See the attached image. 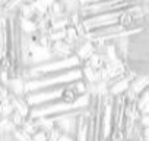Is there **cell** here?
Listing matches in <instances>:
<instances>
[{
	"label": "cell",
	"mask_w": 149,
	"mask_h": 141,
	"mask_svg": "<svg viewBox=\"0 0 149 141\" xmlns=\"http://www.w3.org/2000/svg\"><path fill=\"white\" fill-rule=\"evenodd\" d=\"M34 12H35V16H45L47 12H48V8L45 5H42L40 0H34V2L31 3Z\"/></svg>",
	"instance_id": "13"
},
{
	"label": "cell",
	"mask_w": 149,
	"mask_h": 141,
	"mask_svg": "<svg viewBox=\"0 0 149 141\" xmlns=\"http://www.w3.org/2000/svg\"><path fill=\"white\" fill-rule=\"evenodd\" d=\"M97 51V49H95V44L92 43V41H88V40H85V41H82L76 49H74V51H73V54L76 56L81 62H82V65L94 54Z\"/></svg>",
	"instance_id": "4"
},
{
	"label": "cell",
	"mask_w": 149,
	"mask_h": 141,
	"mask_svg": "<svg viewBox=\"0 0 149 141\" xmlns=\"http://www.w3.org/2000/svg\"><path fill=\"white\" fill-rule=\"evenodd\" d=\"M34 2V0H24V3H26V5H31Z\"/></svg>",
	"instance_id": "15"
},
{
	"label": "cell",
	"mask_w": 149,
	"mask_h": 141,
	"mask_svg": "<svg viewBox=\"0 0 149 141\" xmlns=\"http://www.w3.org/2000/svg\"><path fill=\"white\" fill-rule=\"evenodd\" d=\"M40 2H41L42 5H45V6L50 9V8H51V6H53L56 2H57V0H40Z\"/></svg>",
	"instance_id": "14"
},
{
	"label": "cell",
	"mask_w": 149,
	"mask_h": 141,
	"mask_svg": "<svg viewBox=\"0 0 149 141\" xmlns=\"http://www.w3.org/2000/svg\"><path fill=\"white\" fill-rule=\"evenodd\" d=\"M9 100L12 103V107H13V112H16L18 115H21L24 119L28 116L29 113V106L28 103L25 102L24 96H13V94H9Z\"/></svg>",
	"instance_id": "5"
},
{
	"label": "cell",
	"mask_w": 149,
	"mask_h": 141,
	"mask_svg": "<svg viewBox=\"0 0 149 141\" xmlns=\"http://www.w3.org/2000/svg\"><path fill=\"white\" fill-rule=\"evenodd\" d=\"M82 80V70L81 68H72L63 72H56V74H50V75H44L40 77L37 80H29L25 81L24 90L25 94L37 91V90H42V88H48V87H61V85H67L73 81Z\"/></svg>",
	"instance_id": "1"
},
{
	"label": "cell",
	"mask_w": 149,
	"mask_h": 141,
	"mask_svg": "<svg viewBox=\"0 0 149 141\" xmlns=\"http://www.w3.org/2000/svg\"><path fill=\"white\" fill-rule=\"evenodd\" d=\"M120 13L121 12H105V13H100V15H94V16H88V18H81V22L88 32V31H94L97 28L117 24Z\"/></svg>",
	"instance_id": "3"
},
{
	"label": "cell",
	"mask_w": 149,
	"mask_h": 141,
	"mask_svg": "<svg viewBox=\"0 0 149 141\" xmlns=\"http://www.w3.org/2000/svg\"><path fill=\"white\" fill-rule=\"evenodd\" d=\"M50 50L51 53L54 54V57H69L73 54V49L64 41H56V43H51L50 44Z\"/></svg>",
	"instance_id": "6"
},
{
	"label": "cell",
	"mask_w": 149,
	"mask_h": 141,
	"mask_svg": "<svg viewBox=\"0 0 149 141\" xmlns=\"http://www.w3.org/2000/svg\"><path fill=\"white\" fill-rule=\"evenodd\" d=\"M0 141H2V138H0Z\"/></svg>",
	"instance_id": "16"
},
{
	"label": "cell",
	"mask_w": 149,
	"mask_h": 141,
	"mask_svg": "<svg viewBox=\"0 0 149 141\" xmlns=\"http://www.w3.org/2000/svg\"><path fill=\"white\" fill-rule=\"evenodd\" d=\"M12 112H13V107L9 97L5 100H0V118H9Z\"/></svg>",
	"instance_id": "11"
},
{
	"label": "cell",
	"mask_w": 149,
	"mask_h": 141,
	"mask_svg": "<svg viewBox=\"0 0 149 141\" xmlns=\"http://www.w3.org/2000/svg\"><path fill=\"white\" fill-rule=\"evenodd\" d=\"M84 65H85V66H89V68H92V69L100 70V69L104 68V57H102V54H100V53L95 51Z\"/></svg>",
	"instance_id": "10"
},
{
	"label": "cell",
	"mask_w": 149,
	"mask_h": 141,
	"mask_svg": "<svg viewBox=\"0 0 149 141\" xmlns=\"http://www.w3.org/2000/svg\"><path fill=\"white\" fill-rule=\"evenodd\" d=\"M124 62H149L148 28L127 37V56Z\"/></svg>",
	"instance_id": "2"
},
{
	"label": "cell",
	"mask_w": 149,
	"mask_h": 141,
	"mask_svg": "<svg viewBox=\"0 0 149 141\" xmlns=\"http://www.w3.org/2000/svg\"><path fill=\"white\" fill-rule=\"evenodd\" d=\"M148 81H149V77H148V75H136V77L130 81L129 91L133 93L134 96H139L143 90L148 88Z\"/></svg>",
	"instance_id": "7"
},
{
	"label": "cell",
	"mask_w": 149,
	"mask_h": 141,
	"mask_svg": "<svg viewBox=\"0 0 149 141\" xmlns=\"http://www.w3.org/2000/svg\"><path fill=\"white\" fill-rule=\"evenodd\" d=\"M16 21H18V25H19V30L24 35H34L37 32V24L32 21V19H25V18H21L16 15Z\"/></svg>",
	"instance_id": "8"
},
{
	"label": "cell",
	"mask_w": 149,
	"mask_h": 141,
	"mask_svg": "<svg viewBox=\"0 0 149 141\" xmlns=\"http://www.w3.org/2000/svg\"><path fill=\"white\" fill-rule=\"evenodd\" d=\"M16 15H18V16H21V18H25V19H34L35 12H34V9H32V6H31V5L24 3V5L21 6L19 12H18Z\"/></svg>",
	"instance_id": "12"
},
{
	"label": "cell",
	"mask_w": 149,
	"mask_h": 141,
	"mask_svg": "<svg viewBox=\"0 0 149 141\" xmlns=\"http://www.w3.org/2000/svg\"><path fill=\"white\" fill-rule=\"evenodd\" d=\"M136 109L139 110L140 115H149V91L148 88L143 90L136 100Z\"/></svg>",
	"instance_id": "9"
}]
</instances>
